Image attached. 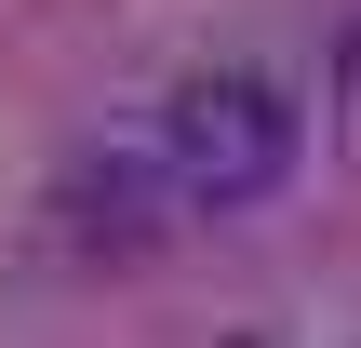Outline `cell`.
<instances>
[{
	"mask_svg": "<svg viewBox=\"0 0 361 348\" xmlns=\"http://www.w3.org/2000/svg\"><path fill=\"white\" fill-rule=\"evenodd\" d=\"M295 161H308V107L268 67H201L147 121V174L174 215H255V201H281Z\"/></svg>",
	"mask_w": 361,
	"mask_h": 348,
	"instance_id": "obj_1",
	"label": "cell"
}]
</instances>
